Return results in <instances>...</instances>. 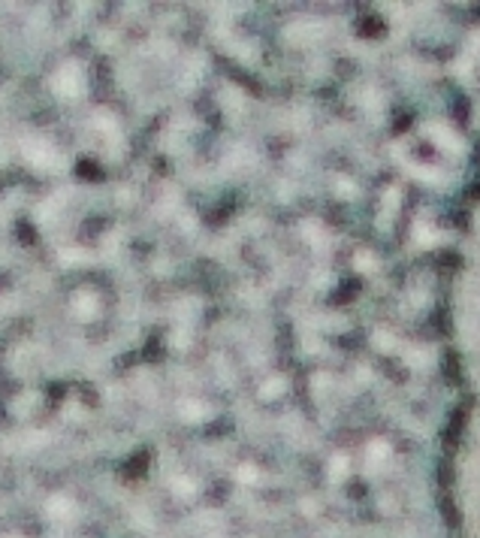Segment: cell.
I'll use <instances>...</instances> for the list:
<instances>
[{"mask_svg": "<svg viewBox=\"0 0 480 538\" xmlns=\"http://www.w3.org/2000/svg\"><path fill=\"white\" fill-rule=\"evenodd\" d=\"M52 88L55 94H61V97H76V94L82 91V67H79L76 61H67V64L52 76Z\"/></svg>", "mask_w": 480, "mask_h": 538, "instance_id": "cell-1", "label": "cell"}, {"mask_svg": "<svg viewBox=\"0 0 480 538\" xmlns=\"http://www.w3.org/2000/svg\"><path fill=\"white\" fill-rule=\"evenodd\" d=\"M21 152H25V157L34 167H39V170H49V167H55V152L49 148V142L46 139H37V137H25L21 139Z\"/></svg>", "mask_w": 480, "mask_h": 538, "instance_id": "cell-2", "label": "cell"}, {"mask_svg": "<svg viewBox=\"0 0 480 538\" xmlns=\"http://www.w3.org/2000/svg\"><path fill=\"white\" fill-rule=\"evenodd\" d=\"M73 308H76V315H82V318H88V315L97 312V299H94L91 290H79L76 299H73Z\"/></svg>", "mask_w": 480, "mask_h": 538, "instance_id": "cell-3", "label": "cell"}]
</instances>
